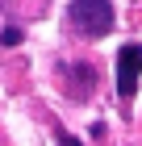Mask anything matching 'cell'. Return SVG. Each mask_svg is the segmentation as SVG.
<instances>
[{
  "instance_id": "4",
  "label": "cell",
  "mask_w": 142,
  "mask_h": 146,
  "mask_svg": "<svg viewBox=\"0 0 142 146\" xmlns=\"http://www.w3.org/2000/svg\"><path fill=\"white\" fill-rule=\"evenodd\" d=\"M0 42H4V46H21V29H17V25H9V29L0 34Z\"/></svg>"
},
{
  "instance_id": "1",
  "label": "cell",
  "mask_w": 142,
  "mask_h": 146,
  "mask_svg": "<svg viewBox=\"0 0 142 146\" xmlns=\"http://www.w3.org/2000/svg\"><path fill=\"white\" fill-rule=\"evenodd\" d=\"M67 21L75 25L84 38H105L113 25H117V13H113L109 0H71Z\"/></svg>"
},
{
  "instance_id": "2",
  "label": "cell",
  "mask_w": 142,
  "mask_h": 146,
  "mask_svg": "<svg viewBox=\"0 0 142 146\" xmlns=\"http://www.w3.org/2000/svg\"><path fill=\"white\" fill-rule=\"evenodd\" d=\"M138 75H142V42H125L117 50V92L121 96L138 92Z\"/></svg>"
},
{
  "instance_id": "3",
  "label": "cell",
  "mask_w": 142,
  "mask_h": 146,
  "mask_svg": "<svg viewBox=\"0 0 142 146\" xmlns=\"http://www.w3.org/2000/svg\"><path fill=\"white\" fill-rule=\"evenodd\" d=\"M63 79H67L71 100H88V96L96 92V71L88 67V63H67V67H63Z\"/></svg>"
},
{
  "instance_id": "5",
  "label": "cell",
  "mask_w": 142,
  "mask_h": 146,
  "mask_svg": "<svg viewBox=\"0 0 142 146\" xmlns=\"http://www.w3.org/2000/svg\"><path fill=\"white\" fill-rule=\"evenodd\" d=\"M59 146H84V142H79V138H71V134H63V138H59Z\"/></svg>"
}]
</instances>
